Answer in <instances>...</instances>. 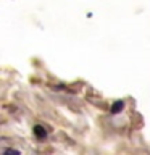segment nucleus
I'll use <instances>...</instances> for the list:
<instances>
[{
	"mask_svg": "<svg viewBox=\"0 0 150 155\" xmlns=\"http://www.w3.org/2000/svg\"><path fill=\"white\" fill-rule=\"evenodd\" d=\"M34 134H36V137H39V139H45L47 137V131L39 124L34 126Z\"/></svg>",
	"mask_w": 150,
	"mask_h": 155,
	"instance_id": "obj_1",
	"label": "nucleus"
},
{
	"mask_svg": "<svg viewBox=\"0 0 150 155\" xmlns=\"http://www.w3.org/2000/svg\"><path fill=\"white\" fill-rule=\"evenodd\" d=\"M123 108H124V102L123 100H118V102H115V104L111 105V113H119Z\"/></svg>",
	"mask_w": 150,
	"mask_h": 155,
	"instance_id": "obj_2",
	"label": "nucleus"
},
{
	"mask_svg": "<svg viewBox=\"0 0 150 155\" xmlns=\"http://www.w3.org/2000/svg\"><path fill=\"white\" fill-rule=\"evenodd\" d=\"M3 153H5V155H10V153H13V155H18L19 152H18V150H13V149H7V150H3Z\"/></svg>",
	"mask_w": 150,
	"mask_h": 155,
	"instance_id": "obj_3",
	"label": "nucleus"
}]
</instances>
